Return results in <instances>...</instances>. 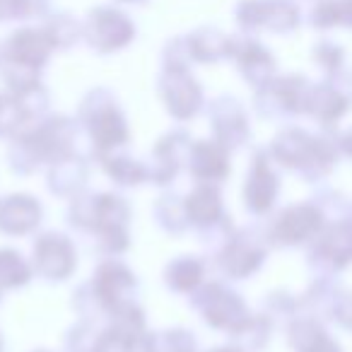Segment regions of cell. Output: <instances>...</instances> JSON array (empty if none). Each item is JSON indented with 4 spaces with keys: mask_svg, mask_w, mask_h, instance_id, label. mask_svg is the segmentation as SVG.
I'll return each instance as SVG.
<instances>
[{
    "mask_svg": "<svg viewBox=\"0 0 352 352\" xmlns=\"http://www.w3.org/2000/svg\"><path fill=\"white\" fill-rule=\"evenodd\" d=\"M188 210H191L198 220H212L215 212H217L215 191H210V188H201V191L191 198V203H188Z\"/></svg>",
    "mask_w": 352,
    "mask_h": 352,
    "instance_id": "obj_1",
    "label": "cell"
}]
</instances>
